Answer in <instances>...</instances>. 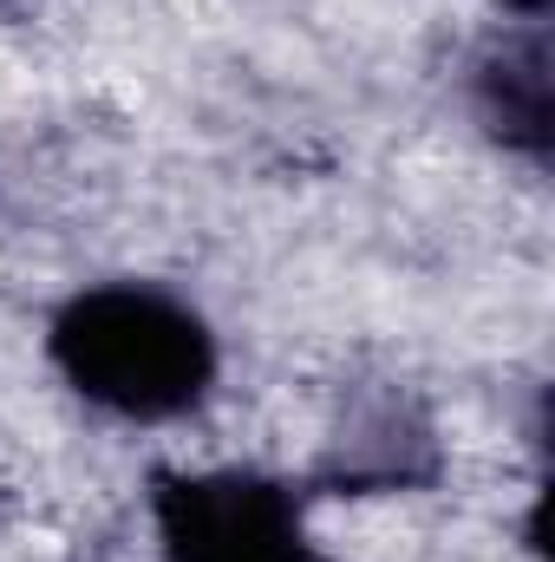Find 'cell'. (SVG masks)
<instances>
[{"label": "cell", "instance_id": "obj_1", "mask_svg": "<svg viewBox=\"0 0 555 562\" xmlns=\"http://www.w3.org/2000/svg\"><path fill=\"white\" fill-rule=\"evenodd\" d=\"M46 360L72 400L125 425L190 419L223 373V347L203 307L138 276L72 288L46 321Z\"/></svg>", "mask_w": 555, "mask_h": 562}, {"label": "cell", "instance_id": "obj_2", "mask_svg": "<svg viewBox=\"0 0 555 562\" xmlns=\"http://www.w3.org/2000/svg\"><path fill=\"white\" fill-rule=\"evenodd\" d=\"M150 530L163 562H333L314 543L307 484L275 471H150Z\"/></svg>", "mask_w": 555, "mask_h": 562}, {"label": "cell", "instance_id": "obj_3", "mask_svg": "<svg viewBox=\"0 0 555 562\" xmlns=\"http://www.w3.org/2000/svg\"><path fill=\"white\" fill-rule=\"evenodd\" d=\"M471 105L484 119V132L517 150L523 164H550L555 144V72H550V26L543 20H517L503 26L477 66H471Z\"/></svg>", "mask_w": 555, "mask_h": 562}, {"label": "cell", "instance_id": "obj_4", "mask_svg": "<svg viewBox=\"0 0 555 562\" xmlns=\"http://www.w3.org/2000/svg\"><path fill=\"white\" fill-rule=\"evenodd\" d=\"M517 20H550V0H503Z\"/></svg>", "mask_w": 555, "mask_h": 562}]
</instances>
